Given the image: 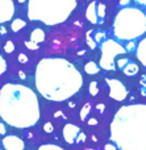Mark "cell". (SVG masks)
Wrapping results in <instances>:
<instances>
[{
    "label": "cell",
    "instance_id": "obj_1",
    "mask_svg": "<svg viewBox=\"0 0 146 150\" xmlns=\"http://www.w3.org/2000/svg\"><path fill=\"white\" fill-rule=\"evenodd\" d=\"M34 83L39 95L51 101H65L83 86L80 71L65 58H44L36 67Z\"/></svg>",
    "mask_w": 146,
    "mask_h": 150
},
{
    "label": "cell",
    "instance_id": "obj_2",
    "mask_svg": "<svg viewBox=\"0 0 146 150\" xmlns=\"http://www.w3.org/2000/svg\"><path fill=\"white\" fill-rule=\"evenodd\" d=\"M41 116L38 98L33 90L18 83H7L0 88V117L17 129L36 125Z\"/></svg>",
    "mask_w": 146,
    "mask_h": 150
},
{
    "label": "cell",
    "instance_id": "obj_3",
    "mask_svg": "<svg viewBox=\"0 0 146 150\" xmlns=\"http://www.w3.org/2000/svg\"><path fill=\"white\" fill-rule=\"evenodd\" d=\"M111 140L120 150H146V104L124 105L116 112Z\"/></svg>",
    "mask_w": 146,
    "mask_h": 150
},
{
    "label": "cell",
    "instance_id": "obj_4",
    "mask_svg": "<svg viewBox=\"0 0 146 150\" xmlns=\"http://www.w3.org/2000/svg\"><path fill=\"white\" fill-rule=\"evenodd\" d=\"M76 8V0H28V17L45 25L65 23Z\"/></svg>",
    "mask_w": 146,
    "mask_h": 150
},
{
    "label": "cell",
    "instance_id": "obj_5",
    "mask_svg": "<svg viewBox=\"0 0 146 150\" xmlns=\"http://www.w3.org/2000/svg\"><path fill=\"white\" fill-rule=\"evenodd\" d=\"M146 33V15L138 8L125 7L116 15L113 34L120 41H133Z\"/></svg>",
    "mask_w": 146,
    "mask_h": 150
},
{
    "label": "cell",
    "instance_id": "obj_6",
    "mask_svg": "<svg viewBox=\"0 0 146 150\" xmlns=\"http://www.w3.org/2000/svg\"><path fill=\"white\" fill-rule=\"evenodd\" d=\"M100 49H102V57L99 61V66L103 70L113 71L116 70V57L118 55L126 54V50L124 46H121L118 42L115 40L107 38L100 44Z\"/></svg>",
    "mask_w": 146,
    "mask_h": 150
},
{
    "label": "cell",
    "instance_id": "obj_7",
    "mask_svg": "<svg viewBox=\"0 0 146 150\" xmlns=\"http://www.w3.org/2000/svg\"><path fill=\"white\" fill-rule=\"evenodd\" d=\"M105 11H107V7L104 3L97 1V0L91 1L87 7L86 18L94 25H102L105 18Z\"/></svg>",
    "mask_w": 146,
    "mask_h": 150
},
{
    "label": "cell",
    "instance_id": "obj_8",
    "mask_svg": "<svg viewBox=\"0 0 146 150\" xmlns=\"http://www.w3.org/2000/svg\"><path fill=\"white\" fill-rule=\"evenodd\" d=\"M108 88H109V98L116 101H124L128 96V90L124 86V83L118 79L113 78H107L105 79Z\"/></svg>",
    "mask_w": 146,
    "mask_h": 150
},
{
    "label": "cell",
    "instance_id": "obj_9",
    "mask_svg": "<svg viewBox=\"0 0 146 150\" xmlns=\"http://www.w3.org/2000/svg\"><path fill=\"white\" fill-rule=\"evenodd\" d=\"M107 40V32L102 29H91L86 33V41L91 49H96L97 45Z\"/></svg>",
    "mask_w": 146,
    "mask_h": 150
},
{
    "label": "cell",
    "instance_id": "obj_10",
    "mask_svg": "<svg viewBox=\"0 0 146 150\" xmlns=\"http://www.w3.org/2000/svg\"><path fill=\"white\" fill-rule=\"evenodd\" d=\"M116 65H117L118 70L123 71L126 76H134V75H137L140 70L138 65L133 59H130V58H118Z\"/></svg>",
    "mask_w": 146,
    "mask_h": 150
},
{
    "label": "cell",
    "instance_id": "obj_11",
    "mask_svg": "<svg viewBox=\"0 0 146 150\" xmlns=\"http://www.w3.org/2000/svg\"><path fill=\"white\" fill-rule=\"evenodd\" d=\"M15 15L13 0H0V24L8 23Z\"/></svg>",
    "mask_w": 146,
    "mask_h": 150
},
{
    "label": "cell",
    "instance_id": "obj_12",
    "mask_svg": "<svg viewBox=\"0 0 146 150\" xmlns=\"http://www.w3.org/2000/svg\"><path fill=\"white\" fill-rule=\"evenodd\" d=\"M3 148L5 150H25V144L18 136L9 134L1 140Z\"/></svg>",
    "mask_w": 146,
    "mask_h": 150
},
{
    "label": "cell",
    "instance_id": "obj_13",
    "mask_svg": "<svg viewBox=\"0 0 146 150\" xmlns=\"http://www.w3.org/2000/svg\"><path fill=\"white\" fill-rule=\"evenodd\" d=\"M62 133H63V138H65L66 142L73 145V144L78 142V137L82 133V130H80V128L74 124H66Z\"/></svg>",
    "mask_w": 146,
    "mask_h": 150
},
{
    "label": "cell",
    "instance_id": "obj_14",
    "mask_svg": "<svg viewBox=\"0 0 146 150\" xmlns=\"http://www.w3.org/2000/svg\"><path fill=\"white\" fill-rule=\"evenodd\" d=\"M136 57H137V59L141 62V65L144 66V67H146V38L141 40L140 44L137 45Z\"/></svg>",
    "mask_w": 146,
    "mask_h": 150
},
{
    "label": "cell",
    "instance_id": "obj_15",
    "mask_svg": "<svg viewBox=\"0 0 146 150\" xmlns=\"http://www.w3.org/2000/svg\"><path fill=\"white\" fill-rule=\"evenodd\" d=\"M30 41L36 42V44H41L45 41V32L41 28H36L33 32L30 33Z\"/></svg>",
    "mask_w": 146,
    "mask_h": 150
},
{
    "label": "cell",
    "instance_id": "obj_16",
    "mask_svg": "<svg viewBox=\"0 0 146 150\" xmlns=\"http://www.w3.org/2000/svg\"><path fill=\"white\" fill-rule=\"evenodd\" d=\"M84 71H86L88 75H96L100 71V66L97 65L96 62H87L84 65Z\"/></svg>",
    "mask_w": 146,
    "mask_h": 150
},
{
    "label": "cell",
    "instance_id": "obj_17",
    "mask_svg": "<svg viewBox=\"0 0 146 150\" xmlns=\"http://www.w3.org/2000/svg\"><path fill=\"white\" fill-rule=\"evenodd\" d=\"M26 23L23 20V18H16V20L12 21V24H11V29H12L13 33H17V32H20L23 28H25Z\"/></svg>",
    "mask_w": 146,
    "mask_h": 150
},
{
    "label": "cell",
    "instance_id": "obj_18",
    "mask_svg": "<svg viewBox=\"0 0 146 150\" xmlns=\"http://www.w3.org/2000/svg\"><path fill=\"white\" fill-rule=\"evenodd\" d=\"M38 150H65V149L58 145H54V144H45V145L39 146Z\"/></svg>",
    "mask_w": 146,
    "mask_h": 150
},
{
    "label": "cell",
    "instance_id": "obj_19",
    "mask_svg": "<svg viewBox=\"0 0 146 150\" xmlns=\"http://www.w3.org/2000/svg\"><path fill=\"white\" fill-rule=\"evenodd\" d=\"M90 112H91V105H90V104H86V105L82 108V112H80V120L82 121H84V120L87 119V116L90 115Z\"/></svg>",
    "mask_w": 146,
    "mask_h": 150
},
{
    "label": "cell",
    "instance_id": "obj_20",
    "mask_svg": "<svg viewBox=\"0 0 146 150\" xmlns=\"http://www.w3.org/2000/svg\"><path fill=\"white\" fill-rule=\"evenodd\" d=\"M97 92H99V87H97V83H96V82H91V84H90V93H91L92 96H96Z\"/></svg>",
    "mask_w": 146,
    "mask_h": 150
},
{
    "label": "cell",
    "instance_id": "obj_21",
    "mask_svg": "<svg viewBox=\"0 0 146 150\" xmlns=\"http://www.w3.org/2000/svg\"><path fill=\"white\" fill-rule=\"evenodd\" d=\"M4 52L5 53H13L15 52V44L12 41H7L4 45Z\"/></svg>",
    "mask_w": 146,
    "mask_h": 150
},
{
    "label": "cell",
    "instance_id": "obj_22",
    "mask_svg": "<svg viewBox=\"0 0 146 150\" xmlns=\"http://www.w3.org/2000/svg\"><path fill=\"white\" fill-rule=\"evenodd\" d=\"M7 71V61L3 58V55L0 54V75H3Z\"/></svg>",
    "mask_w": 146,
    "mask_h": 150
},
{
    "label": "cell",
    "instance_id": "obj_23",
    "mask_svg": "<svg viewBox=\"0 0 146 150\" xmlns=\"http://www.w3.org/2000/svg\"><path fill=\"white\" fill-rule=\"evenodd\" d=\"M25 46L28 47V49H30V50H37V49L39 47V45H38V44H36V42L28 41V42H25Z\"/></svg>",
    "mask_w": 146,
    "mask_h": 150
},
{
    "label": "cell",
    "instance_id": "obj_24",
    "mask_svg": "<svg viewBox=\"0 0 146 150\" xmlns=\"http://www.w3.org/2000/svg\"><path fill=\"white\" fill-rule=\"evenodd\" d=\"M44 130H45L46 133H51L53 130H54V128H53V124H51V122H45Z\"/></svg>",
    "mask_w": 146,
    "mask_h": 150
},
{
    "label": "cell",
    "instance_id": "obj_25",
    "mask_svg": "<svg viewBox=\"0 0 146 150\" xmlns=\"http://www.w3.org/2000/svg\"><path fill=\"white\" fill-rule=\"evenodd\" d=\"M18 61H20V63H26L28 62V57L24 53H21V54H18Z\"/></svg>",
    "mask_w": 146,
    "mask_h": 150
},
{
    "label": "cell",
    "instance_id": "obj_26",
    "mask_svg": "<svg viewBox=\"0 0 146 150\" xmlns=\"http://www.w3.org/2000/svg\"><path fill=\"white\" fill-rule=\"evenodd\" d=\"M125 50H126V52H132V50H134V42L133 41H129L128 45H126V47H125Z\"/></svg>",
    "mask_w": 146,
    "mask_h": 150
},
{
    "label": "cell",
    "instance_id": "obj_27",
    "mask_svg": "<svg viewBox=\"0 0 146 150\" xmlns=\"http://www.w3.org/2000/svg\"><path fill=\"white\" fill-rule=\"evenodd\" d=\"M104 150H117V148H116L113 144H107V145L104 146Z\"/></svg>",
    "mask_w": 146,
    "mask_h": 150
},
{
    "label": "cell",
    "instance_id": "obj_28",
    "mask_svg": "<svg viewBox=\"0 0 146 150\" xmlns=\"http://www.w3.org/2000/svg\"><path fill=\"white\" fill-rule=\"evenodd\" d=\"M84 141H86V136H84V133H80V134H79V137H78V142H76V144L84 142Z\"/></svg>",
    "mask_w": 146,
    "mask_h": 150
},
{
    "label": "cell",
    "instance_id": "obj_29",
    "mask_svg": "<svg viewBox=\"0 0 146 150\" xmlns=\"http://www.w3.org/2000/svg\"><path fill=\"white\" fill-rule=\"evenodd\" d=\"M118 3H120V5H121V7H128V5H129V3H130V0H120V1H118Z\"/></svg>",
    "mask_w": 146,
    "mask_h": 150
},
{
    "label": "cell",
    "instance_id": "obj_30",
    "mask_svg": "<svg viewBox=\"0 0 146 150\" xmlns=\"http://www.w3.org/2000/svg\"><path fill=\"white\" fill-rule=\"evenodd\" d=\"M5 132H7V129H5V125L0 122V134H1V136L5 134Z\"/></svg>",
    "mask_w": 146,
    "mask_h": 150
},
{
    "label": "cell",
    "instance_id": "obj_31",
    "mask_svg": "<svg viewBox=\"0 0 146 150\" xmlns=\"http://www.w3.org/2000/svg\"><path fill=\"white\" fill-rule=\"evenodd\" d=\"M96 111H99V112L104 111V104H97V105H96Z\"/></svg>",
    "mask_w": 146,
    "mask_h": 150
},
{
    "label": "cell",
    "instance_id": "obj_32",
    "mask_svg": "<svg viewBox=\"0 0 146 150\" xmlns=\"http://www.w3.org/2000/svg\"><path fill=\"white\" fill-rule=\"evenodd\" d=\"M88 124L90 125H97V120L96 119H90L88 120Z\"/></svg>",
    "mask_w": 146,
    "mask_h": 150
},
{
    "label": "cell",
    "instance_id": "obj_33",
    "mask_svg": "<svg viewBox=\"0 0 146 150\" xmlns=\"http://www.w3.org/2000/svg\"><path fill=\"white\" fill-rule=\"evenodd\" d=\"M134 1H136L137 4H140V5H144V7H146V0H134Z\"/></svg>",
    "mask_w": 146,
    "mask_h": 150
},
{
    "label": "cell",
    "instance_id": "obj_34",
    "mask_svg": "<svg viewBox=\"0 0 146 150\" xmlns=\"http://www.w3.org/2000/svg\"><path fill=\"white\" fill-rule=\"evenodd\" d=\"M141 93L146 98V84H142V87H141Z\"/></svg>",
    "mask_w": 146,
    "mask_h": 150
},
{
    "label": "cell",
    "instance_id": "obj_35",
    "mask_svg": "<svg viewBox=\"0 0 146 150\" xmlns=\"http://www.w3.org/2000/svg\"><path fill=\"white\" fill-rule=\"evenodd\" d=\"M0 33H1V34H5V33H7V29H5L4 26H0Z\"/></svg>",
    "mask_w": 146,
    "mask_h": 150
},
{
    "label": "cell",
    "instance_id": "obj_36",
    "mask_svg": "<svg viewBox=\"0 0 146 150\" xmlns=\"http://www.w3.org/2000/svg\"><path fill=\"white\" fill-rule=\"evenodd\" d=\"M20 78L21 79H25V74H24L23 71H20Z\"/></svg>",
    "mask_w": 146,
    "mask_h": 150
},
{
    "label": "cell",
    "instance_id": "obj_37",
    "mask_svg": "<svg viewBox=\"0 0 146 150\" xmlns=\"http://www.w3.org/2000/svg\"><path fill=\"white\" fill-rule=\"evenodd\" d=\"M24 1H25V0H18V3H24Z\"/></svg>",
    "mask_w": 146,
    "mask_h": 150
},
{
    "label": "cell",
    "instance_id": "obj_38",
    "mask_svg": "<svg viewBox=\"0 0 146 150\" xmlns=\"http://www.w3.org/2000/svg\"><path fill=\"white\" fill-rule=\"evenodd\" d=\"M86 150H91V149H86Z\"/></svg>",
    "mask_w": 146,
    "mask_h": 150
},
{
    "label": "cell",
    "instance_id": "obj_39",
    "mask_svg": "<svg viewBox=\"0 0 146 150\" xmlns=\"http://www.w3.org/2000/svg\"><path fill=\"white\" fill-rule=\"evenodd\" d=\"M0 150H1V149H0Z\"/></svg>",
    "mask_w": 146,
    "mask_h": 150
}]
</instances>
